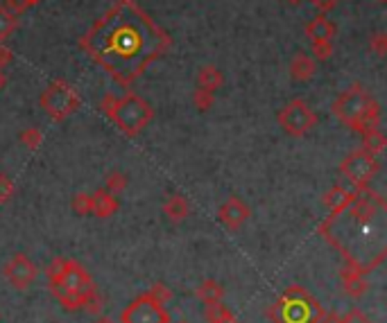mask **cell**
Masks as SVG:
<instances>
[{"instance_id":"cell-39","label":"cell","mask_w":387,"mask_h":323,"mask_svg":"<svg viewBox=\"0 0 387 323\" xmlns=\"http://www.w3.org/2000/svg\"><path fill=\"white\" fill-rule=\"evenodd\" d=\"M93 323H116L113 319H109V317H98Z\"/></svg>"},{"instance_id":"cell-31","label":"cell","mask_w":387,"mask_h":323,"mask_svg":"<svg viewBox=\"0 0 387 323\" xmlns=\"http://www.w3.org/2000/svg\"><path fill=\"white\" fill-rule=\"evenodd\" d=\"M369 48L374 50L376 57H385L387 55V34H385V32H376V34L369 39Z\"/></svg>"},{"instance_id":"cell-21","label":"cell","mask_w":387,"mask_h":323,"mask_svg":"<svg viewBox=\"0 0 387 323\" xmlns=\"http://www.w3.org/2000/svg\"><path fill=\"white\" fill-rule=\"evenodd\" d=\"M385 145H387V138L381 129H374V132L362 134V149H367L369 154L379 156L385 152Z\"/></svg>"},{"instance_id":"cell-12","label":"cell","mask_w":387,"mask_h":323,"mask_svg":"<svg viewBox=\"0 0 387 323\" xmlns=\"http://www.w3.org/2000/svg\"><path fill=\"white\" fill-rule=\"evenodd\" d=\"M342 289L344 294H347L349 298H362L364 294H367L369 289V283H367V274H362L360 269L347 265L342 269Z\"/></svg>"},{"instance_id":"cell-28","label":"cell","mask_w":387,"mask_h":323,"mask_svg":"<svg viewBox=\"0 0 387 323\" xmlns=\"http://www.w3.org/2000/svg\"><path fill=\"white\" fill-rule=\"evenodd\" d=\"M14 195H16V183L12 181V177H7L5 172H0V203L12 201Z\"/></svg>"},{"instance_id":"cell-17","label":"cell","mask_w":387,"mask_h":323,"mask_svg":"<svg viewBox=\"0 0 387 323\" xmlns=\"http://www.w3.org/2000/svg\"><path fill=\"white\" fill-rule=\"evenodd\" d=\"M336 32H338V27L333 25L324 14L315 16V18L306 25V37H308L310 43H313V41H333V37H336Z\"/></svg>"},{"instance_id":"cell-24","label":"cell","mask_w":387,"mask_h":323,"mask_svg":"<svg viewBox=\"0 0 387 323\" xmlns=\"http://www.w3.org/2000/svg\"><path fill=\"white\" fill-rule=\"evenodd\" d=\"M18 141H20V145H25L30 152H37L39 145L43 143V134L39 127H25L23 132H20Z\"/></svg>"},{"instance_id":"cell-13","label":"cell","mask_w":387,"mask_h":323,"mask_svg":"<svg viewBox=\"0 0 387 323\" xmlns=\"http://www.w3.org/2000/svg\"><path fill=\"white\" fill-rule=\"evenodd\" d=\"M118 208H121V201L116 199V195H111V192H106L104 188L91 192V215L98 220H109L111 215L118 213Z\"/></svg>"},{"instance_id":"cell-40","label":"cell","mask_w":387,"mask_h":323,"mask_svg":"<svg viewBox=\"0 0 387 323\" xmlns=\"http://www.w3.org/2000/svg\"><path fill=\"white\" fill-rule=\"evenodd\" d=\"M288 5H299V3H304V0H285Z\"/></svg>"},{"instance_id":"cell-2","label":"cell","mask_w":387,"mask_h":323,"mask_svg":"<svg viewBox=\"0 0 387 323\" xmlns=\"http://www.w3.org/2000/svg\"><path fill=\"white\" fill-rule=\"evenodd\" d=\"M331 109L344 125L360 134L381 129V104L360 84H353L347 91H342Z\"/></svg>"},{"instance_id":"cell-42","label":"cell","mask_w":387,"mask_h":323,"mask_svg":"<svg viewBox=\"0 0 387 323\" xmlns=\"http://www.w3.org/2000/svg\"><path fill=\"white\" fill-rule=\"evenodd\" d=\"M177 323H190V321H186V319H179Z\"/></svg>"},{"instance_id":"cell-23","label":"cell","mask_w":387,"mask_h":323,"mask_svg":"<svg viewBox=\"0 0 387 323\" xmlns=\"http://www.w3.org/2000/svg\"><path fill=\"white\" fill-rule=\"evenodd\" d=\"M16 27H18V16L9 12L7 7L0 5V43L12 37L16 32Z\"/></svg>"},{"instance_id":"cell-19","label":"cell","mask_w":387,"mask_h":323,"mask_svg":"<svg viewBox=\"0 0 387 323\" xmlns=\"http://www.w3.org/2000/svg\"><path fill=\"white\" fill-rule=\"evenodd\" d=\"M197 298L202 305H213V303H220V300L224 298V287L213 281V278H209V281L199 283L197 287Z\"/></svg>"},{"instance_id":"cell-34","label":"cell","mask_w":387,"mask_h":323,"mask_svg":"<svg viewBox=\"0 0 387 323\" xmlns=\"http://www.w3.org/2000/svg\"><path fill=\"white\" fill-rule=\"evenodd\" d=\"M3 7H7L12 14L20 16V14L27 12V9H30V3H27V0H5V5H3Z\"/></svg>"},{"instance_id":"cell-25","label":"cell","mask_w":387,"mask_h":323,"mask_svg":"<svg viewBox=\"0 0 387 323\" xmlns=\"http://www.w3.org/2000/svg\"><path fill=\"white\" fill-rule=\"evenodd\" d=\"M333 41H313L310 43V52H313L315 61H326L333 57Z\"/></svg>"},{"instance_id":"cell-5","label":"cell","mask_w":387,"mask_h":323,"mask_svg":"<svg viewBox=\"0 0 387 323\" xmlns=\"http://www.w3.org/2000/svg\"><path fill=\"white\" fill-rule=\"evenodd\" d=\"M95 289L93 278L89 276V272L78 262V260H66V267H63L61 276L55 283H50V292L59 303L63 305V310L75 312L82 310L86 296Z\"/></svg>"},{"instance_id":"cell-35","label":"cell","mask_w":387,"mask_h":323,"mask_svg":"<svg viewBox=\"0 0 387 323\" xmlns=\"http://www.w3.org/2000/svg\"><path fill=\"white\" fill-rule=\"evenodd\" d=\"M14 55H12V50H9L7 46H0V70H5L9 63H12Z\"/></svg>"},{"instance_id":"cell-30","label":"cell","mask_w":387,"mask_h":323,"mask_svg":"<svg viewBox=\"0 0 387 323\" xmlns=\"http://www.w3.org/2000/svg\"><path fill=\"white\" fill-rule=\"evenodd\" d=\"M82 310H86L89 315H100V310H102V296H100V292H98V287H95L93 292H91L89 296H86Z\"/></svg>"},{"instance_id":"cell-18","label":"cell","mask_w":387,"mask_h":323,"mask_svg":"<svg viewBox=\"0 0 387 323\" xmlns=\"http://www.w3.org/2000/svg\"><path fill=\"white\" fill-rule=\"evenodd\" d=\"M222 84H224V75H222V70L218 66L209 63V66L199 68V72H197V89L215 93Z\"/></svg>"},{"instance_id":"cell-20","label":"cell","mask_w":387,"mask_h":323,"mask_svg":"<svg viewBox=\"0 0 387 323\" xmlns=\"http://www.w3.org/2000/svg\"><path fill=\"white\" fill-rule=\"evenodd\" d=\"M204 319H207V323H240L222 300L213 305H204Z\"/></svg>"},{"instance_id":"cell-36","label":"cell","mask_w":387,"mask_h":323,"mask_svg":"<svg viewBox=\"0 0 387 323\" xmlns=\"http://www.w3.org/2000/svg\"><path fill=\"white\" fill-rule=\"evenodd\" d=\"M310 3H313L319 12H331L333 7H338L340 0H310Z\"/></svg>"},{"instance_id":"cell-14","label":"cell","mask_w":387,"mask_h":323,"mask_svg":"<svg viewBox=\"0 0 387 323\" xmlns=\"http://www.w3.org/2000/svg\"><path fill=\"white\" fill-rule=\"evenodd\" d=\"M317 72V61L306 55V52H297V55L290 59V77L297 84H306L315 77Z\"/></svg>"},{"instance_id":"cell-43","label":"cell","mask_w":387,"mask_h":323,"mask_svg":"<svg viewBox=\"0 0 387 323\" xmlns=\"http://www.w3.org/2000/svg\"><path fill=\"white\" fill-rule=\"evenodd\" d=\"M376 3H385V0H376Z\"/></svg>"},{"instance_id":"cell-10","label":"cell","mask_w":387,"mask_h":323,"mask_svg":"<svg viewBox=\"0 0 387 323\" xmlns=\"http://www.w3.org/2000/svg\"><path fill=\"white\" fill-rule=\"evenodd\" d=\"M3 276H5V281L12 285L14 289H18V292H25V289L32 287V283L37 281L39 269L25 253H14L12 260L5 265Z\"/></svg>"},{"instance_id":"cell-6","label":"cell","mask_w":387,"mask_h":323,"mask_svg":"<svg viewBox=\"0 0 387 323\" xmlns=\"http://www.w3.org/2000/svg\"><path fill=\"white\" fill-rule=\"evenodd\" d=\"M39 104H41V109L52 118V120L61 122L80 109L82 98H80V93L75 91V86H70L63 80H55L52 84L46 86V91L41 93Z\"/></svg>"},{"instance_id":"cell-8","label":"cell","mask_w":387,"mask_h":323,"mask_svg":"<svg viewBox=\"0 0 387 323\" xmlns=\"http://www.w3.org/2000/svg\"><path fill=\"white\" fill-rule=\"evenodd\" d=\"M381 163L374 154H369L367 149H356L349 156H344L340 163V175L351 181V186L356 190H367L369 181L379 175Z\"/></svg>"},{"instance_id":"cell-15","label":"cell","mask_w":387,"mask_h":323,"mask_svg":"<svg viewBox=\"0 0 387 323\" xmlns=\"http://www.w3.org/2000/svg\"><path fill=\"white\" fill-rule=\"evenodd\" d=\"M358 195V190H349V188H344V186H333L326 195H324V203H326V208H328V217H333V215H338L342 213L344 208H349L353 199H356Z\"/></svg>"},{"instance_id":"cell-32","label":"cell","mask_w":387,"mask_h":323,"mask_svg":"<svg viewBox=\"0 0 387 323\" xmlns=\"http://www.w3.org/2000/svg\"><path fill=\"white\" fill-rule=\"evenodd\" d=\"M147 292L152 294L156 300H161V303H164V305H166L168 300L172 298V289H170L168 285H164V283H152V287H149Z\"/></svg>"},{"instance_id":"cell-38","label":"cell","mask_w":387,"mask_h":323,"mask_svg":"<svg viewBox=\"0 0 387 323\" xmlns=\"http://www.w3.org/2000/svg\"><path fill=\"white\" fill-rule=\"evenodd\" d=\"M7 86V72L5 70H0V91H3Z\"/></svg>"},{"instance_id":"cell-26","label":"cell","mask_w":387,"mask_h":323,"mask_svg":"<svg viewBox=\"0 0 387 323\" xmlns=\"http://www.w3.org/2000/svg\"><path fill=\"white\" fill-rule=\"evenodd\" d=\"M192 104H195V109L202 111V113L209 111V109H213V104H215V93L197 89L195 93H192Z\"/></svg>"},{"instance_id":"cell-3","label":"cell","mask_w":387,"mask_h":323,"mask_svg":"<svg viewBox=\"0 0 387 323\" xmlns=\"http://www.w3.org/2000/svg\"><path fill=\"white\" fill-rule=\"evenodd\" d=\"M100 109L129 138H136L138 134H143L145 127L154 120L152 104L136 93H127L121 100H116L113 95H106L100 102Z\"/></svg>"},{"instance_id":"cell-16","label":"cell","mask_w":387,"mask_h":323,"mask_svg":"<svg viewBox=\"0 0 387 323\" xmlns=\"http://www.w3.org/2000/svg\"><path fill=\"white\" fill-rule=\"evenodd\" d=\"M164 217L172 224H181L190 215V203L184 195H170L164 201Z\"/></svg>"},{"instance_id":"cell-37","label":"cell","mask_w":387,"mask_h":323,"mask_svg":"<svg viewBox=\"0 0 387 323\" xmlns=\"http://www.w3.org/2000/svg\"><path fill=\"white\" fill-rule=\"evenodd\" d=\"M319 323H340V315L338 312H324L319 319Z\"/></svg>"},{"instance_id":"cell-7","label":"cell","mask_w":387,"mask_h":323,"mask_svg":"<svg viewBox=\"0 0 387 323\" xmlns=\"http://www.w3.org/2000/svg\"><path fill=\"white\" fill-rule=\"evenodd\" d=\"M276 120L288 136L301 138V136L313 132V129L317 127L319 118L313 109H310V104L306 100L295 98V100H290L281 111H278Z\"/></svg>"},{"instance_id":"cell-9","label":"cell","mask_w":387,"mask_h":323,"mask_svg":"<svg viewBox=\"0 0 387 323\" xmlns=\"http://www.w3.org/2000/svg\"><path fill=\"white\" fill-rule=\"evenodd\" d=\"M121 323H170V312L161 300L145 292L123 310Z\"/></svg>"},{"instance_id":"cell-22","label":"cell","mask_w":387,"mask_h":323,"mask_svg":"<svg viewBox=\"0 0 387 323\" xmlns=\"http://www.w3.org/2000/svg\"><path fill=\"white\" fill-rule=\"evenodd\" d=\"M127 186H129V177L121 170H111L109 175L104 177V190L111 192V195H116V197L121 195L123 190H127Z\"/></svg>"},{"instance_id":"cell-11","label":"cell","mask_w":387,"mask_h":323,"mask_svg":"<svg viewBox=\"0 0 387 323\" xmlns=\"http://www.w3.org/2000/svg\"><path fill=\"white\" fill-rule=\"evenodd\" d=\"M250 217H252V208L247 206V201L240 199V197H229V199L220 206V210H218V220H220V224H222L227 231H231V233L240 231Z\"/></svg>"},{"instance_id":"cell-33","label":"cell","mask_w":387,"mask_h":323,"mask_svg":"<svg viewBox=\"0 0 387 323\" xmlns=\"http://www.w3.org/2000/svg\"><path fill=\"white\" fill-rule=\"evenodd\" d=\"M340 323H374L364 312H360V310H349L347 315H340Z\"/></svg>"},{"instance_id":"cell-29","label":"cell","mask_w":387,"mask_h":323,"mask_svg":"<svg viewBox=\"0 0 387 323\" xmlns=\"http://www.w3.org/2000/svg\"><path fill=\"white\" fill-rule=\"evenodd\" d=\"M66 260H68V258H61V255L52 258V262L46 267V278H48V283H55L57 278L61 276L63 267H66Z\"/></svg>"},{"instance_id":"cell-41","label":"cell","mask_w":387,"mask_h":323,"mask_svg":"<svg viewBox=\"0 0 387 323\" xmlns=\"http://www.w3.org/2000/svg\"><path fill=\"white\" fill-rule=\"evenodd\" d=\"M27 3H30V7H35V5H39V3H41V0H27Z\"/></svg>"},{"instance_id":"cell-1","label":"cell","mask_w":387,"mask_h":323,"mask_svg":"<svg viewBox=\"0 0 387 323\" xmlns=\"http://www.w3.org/2000/svg\"><path fill=\"white\" fill-rule=\"evenodd\" d=\"M82 48L102 63L113 80L129 86L154 59L164 57L170 39L132 0H121L89 30Z\"/></svg>"},{"instance_id":"cell-27","label":"cell","mask_w":387,"mask_h":323,"mask_svg":"<svg viewBox=\"0 0 387 323\" xmlns=\"http://www.w3.org/2000/svg\"><path fill=\"white\" fill-rule=\"evenodd\" d=\"M73 213L80 215V217H89L91 215V195L89 192H78L73 197Z\"/></svg>"},{"instance_id":"cell-4","label":"cell","mask_w":387,"mask_h":323,"mask_svg":"<svg viewBox=\"0 0 387 323\" xmlns=\"http://www.w3.org/2000/svg\"><path fill=\"white\" fill-rule=\"evenodd\" d=\"M274 323H319L324 308L308 289L293 285L267 310Z\"/></svg>"}]
</instances>
